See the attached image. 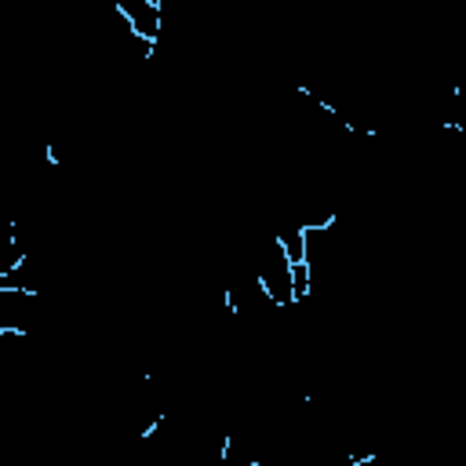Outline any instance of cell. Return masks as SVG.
Returning <instances> with one entry per match:
<instances>
[{
	"instance_id": "cell-1",
	"label": "cell",
	"mask_w": 466,
	"mask_h": 466,
	"mask_svg": "<svg viewBox=\"0 0 466 466\" xmlns=\"http://www.w3.org/2000/svg\"><path fill=\"white\" fill-rule=\"evenodd\" d=\"M262 288L269 291V299L277 302V309H288V306H299L295 302V288H291V258L284 255L280 240L269 237L262 244V255H258V266H255Z\"/></svg>"
},
{
	"instance_id": "cell-2",
	"label": "cell",
	"mask_w": 466,
	"mask_h": 466,
	"mask_svg": "<svg viewBox=\"0 0 466 466\" xmlns=\"http://www.w3.org/2000/svg\"><path fill=\"white\" fill-rule=\"evenodd\" d=\"M277 240H280V248H284V255L291 258V262H306V251H309V237H306V226H288V229H280L277 233Z\"/></svg>"
},
{
	"instance_id": "cell-3",
	"label": "cell",
	"mask_w": 466,
	"mask_h": 466,
	"mask_svg": "<svg viewBox=\"0 0 466 466\" xmlns=\"http://www.w3.org/2000/svg\"><path fill=\"white\" fill-rule=\"evenodd\" d=\"M291 288H295V302H306L313 295V269H309V262H291Z\"/></svg>"
}]
</instances>
